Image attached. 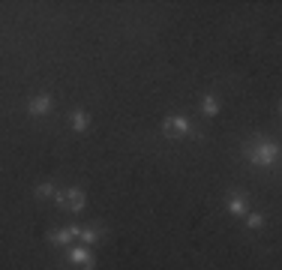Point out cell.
I'll return each instance as SVG.
<instances>
[{
    "label": "cell",
    "instance_id": "obj_1",
    "mask_svg": "<svg viewBox=\"0 0 282 270\" xmlns=\"http://www.w3.org/2000/svg\"><path fill=\"white\" fill-rule=\"evenodd\" d=\"M57 201H60V207H63V210H81V207H84V192H81V189L60 192Z\"/></svg>",
    "mask_w": 282,
    "mask_h": 270
},
{
    "label": "cell",
    "instance_id": "obj_2",
    "mask_svg": "<svg viewBox=\"0 0 282 270\" xmlns=\"http://www.w3.org/2000/svg\"><path fill=\"white\" fill-rule=\"evenodd\" d=\"M162 132H165V135H171V138H180V135H186V132H189V123H186L183 117H168V120L162 123Z\"/></svg>",
    "mask_w": 282,
    "mask_h": 270
},
{
    "label": "cell",
    "instance_id": "obj_3",
    "mask_svg": "<svg viewBox=\"0 0 282 270\" xmlns=\"http://www.w3.org/2000/svg\"><path fill=\"white\" fill-rule=\"evenodd\" d=\"M252 159L261 162V165H270V162L279 159V147H273V144H258V153H252Z\"/></svg>",
    "mask_w": 282,
    "mask_h": 270
},
{
    "label": "cell",
    "instance_id": "obj_4",
    "mask_svg": "<svg viewBox=\"0 0 282 270\" xmlns=\"http://www.w3.org/2000/svg\"><path fill=\"white\" fill-rule=\"evenodd\" d=\"M228 210L231 213H246V195H243V192H231V195H228Z\"/></svg>",
    "mask_w": 282,
    "mask_h": 270
},
{
    "label": "cell",
    "instance_id": "obj_5",
    "mask_svg": "<svg viewBox=\"0 0 282 270\" xmlns=\"http://www.w3.org/2000/svg\"><path fill=\"white\" fill-rule=\"evenodd\" d=\"M78 237V231L72 228V231H51V234H48V240L51 243H72Z\"/></svg>",
    "mask_w": 282,
    "mask_h": 270
},
{
    "label": "cell",
    "instance_id": "obj_6",
    "mask_svg": "<svg viewBox=\"0 0 282 270\" xmlns=\"http://www.w3.org/2000/svg\"><path fill=\"white\" fill-rule=\"evenodd\" d=\"M69 258H72L75 264H81L84 270H90V267H93V258H90L84 249H72V252H69Z\"/></svg>",
    "mask_w": 282,
    "mask_h": 270
},
{
    "label": "cell",
    "instance_id": "obj_7",
    "mask_svg": "<svg viewBox=\"0 0 282 270\" xmlns=\"http://www.w3.org/2000/svg\"><path fill=\"white\" fill-rule=\"evenodd\" d=\"M48 108H51V99H48V96H36V99L30 102V111H33V114H45Z\"/></svg>",
    "mask_w": 282,
    "mask_h": 270
},
{
    "label": "cell",
    "instance_id": "obj_8",
    "mask_svg": "<svg viewBox=\"0 0 282 270\" xmlns=\"http://www.w3.org/2000/svg\"><path fill=\"white\" fill-rule=\"evenodd\" d=\"M72 129H78V132L87 129V114H84V111H75V114H72Z\"/></svg>",
    "mask_w": 282,
    "mask_h": 270
},
{
    "label": "cell",
    "instance_id": "obj_9",
    "mask_svg": "<svg viewBox=\"0 0 282 270\" xmlns=\"http://www.w3.org/2000/svg\"><path fill=\"white\" fill-rule=\"evenodd\" d=\"M78 237H81L84 243H96V240H99V231H90V228H87V231H78Z\"/></svg>",
    "mask_w": 282,
    "mask_h": 270
},
{
    "label": "cell",
    "instance_id": "obj_10",
    "mask_svg": "<svg viewBox=\"0 0 282 270\" xmlns=\"http://www.w3.org/2000/svg\"><path fill=\"white\" fill-rule=\"evenodd\" d=\"M246 225H249V228H261V225H264V216H261V213H249V216H246Z\"/></svg>",
    "mask_w": 282,
    "mask_h": 270
},
{
    "label": "cell",
    "instance_id": "obj_11",
    "mask_svg": "<svg viewBox=\"0 0 282 270\" xmlns=\"http://www.w3.org/2000/svg\"><path fill=\"white\" fill-rule=\"evenodd\" d=\"M51 195H54V186H48V183H42L36 189V198H51Z\"/></svg>",
    "mask_w": 282,
    "mask_h": 270
},
{
    "label": "cell",
    "instance_id": "obj_12",
    "mask_svg": "<svg viewBox=\"0 0 282 270\" xmlns=\"http://www.w3.org/2000/svg\"><path fill=\"white\" fill-rule=\"evenodd\" d=\"M216 111H219L216 99H213V96H207V99H204V114H216Z\"/></svg>",
    "mask_w": 282,
    "mask_h": 270
}]
</instances>
